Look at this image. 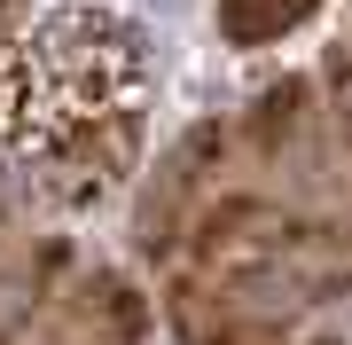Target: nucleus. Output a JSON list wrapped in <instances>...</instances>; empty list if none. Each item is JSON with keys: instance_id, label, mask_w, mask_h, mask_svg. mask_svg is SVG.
Listing matches in <instances>:
<instances>
[{"instance_id": "10", "label": "nucleus", "mask_w": 352, "mask_h": 345, "mask_svg": "<svg viewBox=\"0 0 352 345\" xmlns=\"http://www.w3.org/2000/svg\"><path fill=\"white\" fill-rule=\"evenodd\" d=\"M0 8H8V0H0Z\"/></svg>"}, {"instance_id": "1", "label": "nucleus", "mask_w": 352, "mask_h": 345, "mask_svg": "<svg viewBox=\"0 0 352 345\" xmlns=\"http://www.w3.org/2000/svg\"><path fill=\"white\" fill-rule=\"evenodd\" d=\"M337 291H352V228L219 196L180 243L164 314L180 345H282L305 306Z\"/></svg>"}, {"instance_id": "6", "label": "nucleus", "mask_w": 352, "mask_h": 345, "mask_svg": "<svg viewBox=\"0 0 352 345\" xmlns=\"http://www.w3.org/2000/svg\"><path fill=\"white\" fill-rule=\"evenodd\" d=\"M305 126H314V94H305V79L266 87L258 110H251V141H258L266 165H305Z\"/></svg>"}, {"instance_id": "5", "label": "nucleus", "mask_w": 352, "mask_h": 345, "mask_svg": "<svg viewBox=\"0 0 352 345\" xmlns=\"http://www.w3.org/2000/svg\"><path fill=\"white\" fill-rule=\"evenodd\" d=\"M71 275V251L55 236H0V345H32V330L47 322L55 291Z\"/></svg>"}, {"instance_id": "2", "label": "nucleus", "mask_w": 352, "mask_h": 345, "mask_svg": "<svg viewBox=\"0 0 352 345\" xmlns=\"http://www.w3.org/2000/svg\"><path fill=\"white\" fill-rule=\"evenodd\" d=\"M149 48L110 8H55L0 48V165H47L141 118Z\"/></svg>"}, {"instance_id": "4", "label": "nucleus", "mask_w": 352, "mask_h": 345, "mask_svg": "<svg viewBox=\"0 0 352 345\" xmlns=\"http://www.w3.org/2000/svg\"><path fill=\"white\" fill-rule=\"evenodd\" d=\"M141 337H149V298H141L118 267L63 275L47 322L32 330V345H141Z\"/></svg>"}, {"instance_id": "3", "label": "nucleus", "mask_w": 352, "mask_h": 345, "mask_svg": "<svg viewBox=\"0 0 352 345\" xmlns=\"http://www.w3.org/2000/svg\"><path fill=\"white\" fill-rule=\"evenodd\" d=\"M219 157H227V134L219 126H196V134H180L173 141V157L149 173V196H141V212H133V236H141V251H157V259H173L180 243L196 236V220L219 205Z\"/></svg>"}, {"instance_id": "8", "label": "nucleus", "mask_w": 352, "mask_h": 345, "mask_svg": "<svg viewBox=\"0 0 352 345\" xmlns=\"http://www.w3.org/2000/svg\"><path fill=\"white\" fill-rule=\"evenodd\" d=\"M329 126H337V149L352 157V55L329 63Z\"/></svg>"}, {"instance_id": "9", "label": "nucleus", "mask_w": 352, "mask_h": 345, "mask_svg": "<svg viewBox=\"0 0 352 345\" xmlns=\"http://www.w3.org/2000/svg\"><path fill=\"white\" fill-rule=\"evenodd\" d=\"M314 345H344V337H314Z\"/></svg>"}, {"instance_id": "7", "label": "nucleus", "mask_w": 352, "mask_h": 345, "mask_svg": "<svg viewBox=\"0 0 352 345\" xmlns=\"http://www.w3.org/2000/svg\"><path fill=\"white\" fill-rule=\"evenodd\" d=\"M314 16H321V0H219L212 24H219L227 48H274V39H289Z\"/></svg>"}]
</instances>
